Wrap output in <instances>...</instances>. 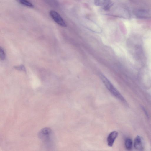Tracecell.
<instances>
[{"label": "cell", "instance_id": "cell-1", "mask_svg": "<svg viewBox=\"0 0 151 151\" xmlns=\"http://www.w3.org/2000/svg\"><path fill=\"white\" fill-rule=\"evenodd\" d=\"M100 77L105 86L113 96L122 102H126L124 97L108 78L102 74H100Z\"/></svg>", "mask_w": 151, "mask_h": 151}, {"label": "cell", "instance_id": "cell-2", "mask_svg": "<svg viewBox=\"0 0 151 151\" xmlns=\"http://www.w3.org/2000/svg\"><path fill=\"white\" fill-rule=\"evenodd\" d=\"M52 132L51 129L47 127L44 128L39 132L38 137L45 144H50L51 143Z\"/></svg>", "mask_w": 151, "mask_h": 151}, {"label": "cell", "instance_id": "cell-3", "mask_svg": "<svg viewBox=\"0 0 151 151\" xmlns=\"http://www.w3.org/2000/svg\"><path fill=\"white\" fill-rule=\"evenodd\" d=\"M49 14L51 18L59 25L66 27L67 25L60 15L56 12L53 10L50 11Z\"/></svg>", "mask_w": 151, "mask_h": 151}, {"label": "cell", "instance_id": "cell-10", "mask_svg": "<svg viewBox=\"0 0 151 151\" xmlns=\"http://www.w3.org/2000/svg\"><path fill=\"white\" fill-rule=\"evenodd\" d=\"M14 68L18 70L23 71L25 72L26 69L24 66L22 65H21L19 66H17L14 67Z\"/></svg>", "mask_w": 151, "mask_h": 151}, {"label": "cell", "instance_id": "cell-7", "mask_svg": "<svg viewBox=\"0 0 151 151\" xmlns=\"http://www.w3.org/2000/svg\"><path fill=\"white\" fill-rule=\"evenodd\" d=\"M125 145L126 148L128 150H131L132 147V142L131 139L127 138L125 141Z\"/></svg>", "mask_w": 151, "mask_h": 151}, {"label": "cell", "instance_id": "cell-6", "mask_svg": "<svg viewBox=\"0 0 151 151\" xmlns=\"http://www.w3.org/2000/svg\"><path fill=\"white\" fill-rule=\"evenodd\" d=\"M109 0H94V4L97 6H102L107 5L109 3Z\"/></svg>", "mask_w": 151, "mask_h": 151}, {"label": "cell", "instance_id": "cell-9", "mask_svg": "<svg viewBox=\"0 0 151 151\" xmlns=\"http://www.w3.org/2000/svg\"><path fill=\"white\" fill-rule=\"evenodd\" d=\"M5 57V53L4 51L1 47L0 48V58L2 60H4Z\"/></svg>", "mask_w": 151, "mask_h": 151}, {"label": "cell", "instance_id": "cell-8", "mask_svg": "<svg viewBox=\"0 0 151 151\" xmlns=\"http://www.w3.org/2000/svg\"><path fill=\"white\" fill-rule=\"evenodd\" d=\"M20 3L25 6L29 7H33V4L30 1L27 0H19Z\"/></svg>", "mask_w": 151, "mask_h": 151}, {"label": "cell", "instance_id": "cell-5", "mask_svg": "<svg viewBox=\"0 0 151 151\" xmlns=\"http://www.w3.org/2000/svg\"><path fill=\"white\" fill-rule=\"evenodd\" d=\"M134 146L136 149L138 150H142L143 148L142 140L139 136H137L135 139Z\"/></svg>", "mask_w": 151, "mask_h": 151}, {"label": "cell", "instance_id": "cell-4", "mask_svg": "<svg viewBox=\"0 0 151 151\" xmlns=\"http://www.w3.org/2000/svg\"><path fill=\"white\" fill-rule=\"evenodd\" d=\"M118 135V132L116 131L111 132L109 134L107 138V144L109 146L111 147L113 146Z\"/></svg>", "mask_w": 151, "mask_h": 151}]
</instances>
